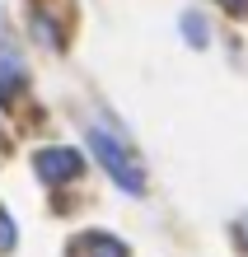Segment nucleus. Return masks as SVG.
Instances as JSON below:
<instances>
[{
    "instance_id": "nucleus-1",
    "label": "nucleus",
    "mask_w": 248,
    "mask_h": 257,
    "mask_svg": "<svg viewBox=\"0 0 248 257\" xmlns=\"http://www.w3.org/2000/svg\"><path fill=\"white\" fill-rule=\"evenodd\" d=\"M89 150L99 155V164L108 169V178H113L122 192H131V196L145 192V169L136 164V155H131V150L122 145L108 126H89Z\"/></svg>"
},
{
    "instance_id": "nucleus-2",
    "label": "nucleus",
    "mask_w": 248,
    "mask_h": 257,
    "mask_svg": "<svg viewBox=\"0 0 248 257\" xmlns=\"http://www.w3.org/2000/svg\"><path fill=\"white\" fill-rule=\"evenodd\" d=\"M33 169H38L42 183L61 187V183H70V178L85 173V155H80V150H70V145H47V150H38Z\"/></svg>"
},
{
    "instance_id": "nucleus-3",
    "label": "nucleus",
    "mask_w": 248,
    "mask_h": 257,
    "mask_svg": "<svg viewBox=\"0 0 248 257\" xmlns=\"http://www.w3.org/2000/svg\"><path fill=\"white\" fill-rule=\"evenodd\" d=\"M70 248H75V257H127V243L113 234H80Z\"/></svg>"
},
{
    "instance_id": "nucleus-4",
    "label": "nucleus",
    "mask_w": 248,
    "mask_h": 257,
    "mask_svg": "<svg viewBox=\"0 0 248 257\" xmlns=\"http://www.w3.org/2000/svg\"><path fill=\"white\" fill-rule=\"evenodd\" d=\"M19 89H24V66L14 56H0V103H10Z\"/></svg>"
},
{
    "instance_id": "nucleus-5",
    "label": "nucleus",
    "mask_w": 248,
    "mask_h": 257,
    "mask_svg": "<svg viewBox=\"0 0 248 257\" xmlns=\"http://www.w3.org/2000/svg\"><path fill=\"white\" fill-rule=\"evenodd\" d=\"M183 28H188V33H192V42H197V47H201V42H206V24H201L197 14H188V19H183Z\"/></svg>"
},
{
    "instance_id": "nucleus-6",
    "label": "nucleus",
    "mask_w": 248,
    "mask_h": 257,
    "mask_svg": "<svg viewBox=\"0 0 248 257\" xmlns=\"http://www.w3.org/2000/svg\"><path fill=\"white\" fill-rule=\"evenodd\" d=\"M225 5H229V10H248V0H225Z\"/></svg>"
},
{
    "instance_id": "nucleus-7",
    "label": "nucleus",
    "mask_w": 248,
    "mask_h": 257,
    "mask_svg": "<svg viewBox=\"0 0 248 257\" xmlns=\"http://www.w3.org/2000/svg\"><path fill=\"white\" fill-rule=\"evenodd\" d=\"M239 234H243V243H248V215H243V220H239Z\"/></svg>"
}]
</instances>
